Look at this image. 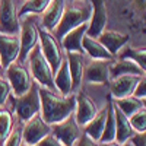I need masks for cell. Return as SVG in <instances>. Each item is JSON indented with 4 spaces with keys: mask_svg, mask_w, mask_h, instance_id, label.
Instances as JSON below:
<instances>
[{
    "mask_svg": "<svg viewBox=\"0 0 146 146\" xmlns=\"http://www.w3.org/2000/svg\"><path fill=\"white\" fill-rule=\"evenodd\" d=\"M40 100H41L40 114L45 123H48L50 126L66 120L69 115L75 113V104H76L75 94L60 95L56 91L40 86Z\"/></svg>",
    "mask_w": 146,
    "mask_h": 146,
    "instance_id": "obj_1",
    "label": "cell"
},
{
    "mask_svg": "<svg viewBox=\"0 0 146 146\" xmlns=\"http://www.w3.org/2000/svg\"><path fill=\"white\" fill-rule=\"evenodd\" d=\"M89 18H91V6L89 5H80V6L79 5H70V6H66L62 19H60L57 27L51 32L60 41L69 31L83 25V23H88Z\"/></svg>",
    "mask_w": 146,
    "mask_h": 146,
    "instance_id": "obj_2",
    "label": "cell"
},
{
    "mask_svg": "<svg viewBox=\"0 0 146 146\" xmlns=\"http://www.w3.org/2000/svg\"><path fill=\"white\" fill-rule=\"evenodd\" d=\"M12 105L15 108L16 117L21 123H25L34 115L40 114L41 110V100H40V85L34 82L31 88L19 96H10Z\"/></svg>",
    "mask_w": 146,
    "mask_h": 146,
    "instance_id": "obj_3",
    "label": "cell"
},
{
    "mask_svg": "<svg viewBox=\"0 0 146 146\" xmlns=\"http://www.w3.org/2000/svg\"><path fill=\"white\" fill-rule=\"evenodd\" d=\"M27 62L29 64V73L34 79V82H36L42 88H47V89H51V91H56L54 88V80H53V76L54 73L51 70V66L48 64V62L45 60V57L42 56L41 50H40V45H36L34 50L28 54L27 57ZM57 92V91H56Z\"/></svg>",
    "mask_w": 146,
    "mask_h": 146,
    "instance_id": "obj_4",
    "label": "cell"
},
{
    "mask_svg": "<svg viewBox=\"0 0 146 146\" xmlns=\"http://www.w3.org/2000/svg\"><path fill=\"white\" fill-rule=\"evenodd\" d=\"M38 45L54 73L64 60V51L60 45V41L53 35V32L38 27Z\"/></svg>",
    "mask_w": 146,
    "mask_h": 146,
    "instance_id": "obj_5",
    "label": "cell"
},
{
    "mask_svg": "<svg viewBox=\"0 0 146 146\" xmlns=\"http://www.w3.org/2000/svg\"><path fill=\"white\" fill-rule=\"evenodd\" d=\"M19 42H21V50H19L18 62L23 63L27 62L28 54L38 45V25H36L35 15H28L21 22Z\"/></svg>",
    "mask_w": 146,
    "mask_h": 146,
    "instance_id": "obj_6",
    "label": "cell"
},
{
    "mask_svg": "<svg viewBox=\"0 0 146 146\" xmlns=\"http://www.w3.org/2000/svg\"><path fill=\"white\" fill-rule=\"evenodd\" d=\"M5 72H6V79L10 85L12 95L13 96L23 95L34 83V79L31 76L29 70L19 62L10 63L5 69Z\"/></svg>",
    "mask_w": 146,
    "mask_h": 146,
    "instance_id": "obj_7",
    "label": "cell"
},
{
    "mask_svg": "<svg viewBox=\"0 0 146 146\" xmlns=\"http://www.w3.org/2000/svg\"><path fill=\"white\" fill-rule=\"evenodd\" d=\"M21 19L15 0H0V32L19 35Z\"/></svg>",
    "mask_w": 146,
    "mask_h": 146,
    "instance_id": "obj_8",
    "label": "cell"
},
{
    "mask_svg": "<svg viewBox=\"0 0 146 146\" xmlns=\"http://www.w3.org/2000/svg\"><path fill=\"white\" fill-rule=\"evenodd\" d=\"M51 133V126L45 123L41 114H36L22 124V140L27 145H36Z\"/></svg>",
    "mask_w": 146,
    "mask_h": 146,
    "instance_id": "obj_9",
    "label": "cell"
},
{
    "mask_svg": "<svg viewBox=\"0 0 146 146\" xmlns=\"http://www.w3.org/2000/svg\"><path fill=\"white\" fill-rule=\"evenodd\" d=\"M51 133L64 146H75L76 140L82 135V130H80V126L76 123L75 115L72 114L66 120L60 121V123L51 124Z\"/></svg>",
    "mask_w": 146,
    "mask_h": 146,
    "instance_id": "obj_10",
    "label": "cell"
},
{
    "mask_svg": "<svg viewBox=\"0 0 146 146\" xmlns=\"http://www.w3.org/2000/svg\"><path fill=\"white\" fill-rule=\"evenodd\" d=\"M107 7L104 0H91V18L88 21L86 35L96 38L104 29H107Z\"/></svg>",
    "mask_w": 146,
    "mask_h": 146,
    "instance_id": "obj_11",
    "label": "cell"
},
{
    "mask_svg": "<svg viewBox=\"0 0 146 146\" xmlns=\"http://www.w3.org/2000/svg\"><path fill=\"white\" fill-rule=\"evenodd\" d=\"M75 98H76V104H75V113H73V115H75L76 123L80 127H83L98 113V107L92 101L91 96L88 94H85L83 91H79L78 94H75Z\"/></svg>",
    "mask_w": 146,
    "mask_h": 146,
    "instance_id": "obj_12",
    "label": "cell"
},
{
    "mask_svg": "<svg viewBox=\"0 0 146 146\" xmlns=\"http://www.w3.org/2000/svg\"><path fill=\"white\" fill-rule=\"evenodd\" d=\"M145 76V75H143ZM142 76L137 75H123L110 79V98L111 100H120L129 96L133 94L137 82L140 80Z\"/></svg>",
    "mask_w": 146,
    "mask_h": 146,
    "instance_id": "obj_13",
    "label": "cell"
},
{
    "mask_svg": "<svg viewBox=\"0 0 146 146\" xmlns=\"http://www.w3.org/2000/svg\"><path fill=\"white\" fill-rule=\"evenodd\" d=\"M21 50L19 35H9L0 32V64L6 69L10 63L18 62Z\"/></svg>",
    "mask_w": 146,
    "mask_h": 146,
    "instance_id": "obj_14",
    "label": "cell"
},
{
    "mask_svg": "<svg viewBox=\"0 0 146 146\" xmlns=\"http://www.w3.org/2000/svg\"><path fill=\"white\" fill-rule=\"evenodd\" d=\"M110 63H111V60H91L85 66L83 80L88 83H100V85L108 83L110 82Z\"/></svg>",
    "mask_w": 146,
    "mask_h": 146,
    "instance_id": "obj_15",
    "label": "cell"
},
{
    "mask_svg": "<svg viewBox=\"0 0 146 146\" xmlns=\"http://www.w3.org/2000/svg\"><path fill=\"white\" fill-rule=\"evenodd\" d=\"M64 58L67 62V67L70 72V76H72V83H73V91H75L83 82V72H85V66H86V57H85V53L66 51Z\"/></svg>",
    "mask_w": 146,
    "mask_h": 146,
    "instance_id": "obj_16",
    "label": "cell"
},
{
    "mask_svg": "<svg viewBox=\"0 0 146 146\" xmlns=\"http://www.w3.org/2000/svg\"><path fill=\"white\" fill-rule=\"evenodd\" d=\"M96 40H98V41L107 48V50H108V53L115 58L121 48L127 45V42H129V35H127V34H121V32H118V31L104 29L98 36H96Z\"/></svg>",
    "mask_w": 146,
    "mask_h": 146,
    "instance_id": "obj_17",
    "label": "cell"
},
{
    "mask_svg": "<svg viewBox=\"0 0 146 146\" xmlns=\"http://www.w3.org/2000/svg\"><path fill=\"white\" fill-rule=\"evenodd\" d=\"M64 7H66V0H51L47 9L41 13V28L51 32L62 19Z\"/></svg>",
    "mask_w": 146,
    "mask_h": 146,
    "instance_id": "obj_18",
    "label": "cell"
},
{
    "mask_svg": "<svg viewBox=\"0 0 146 146\" xmlns=\"http://www.w3.org/2000/svg\"><path fill=\"white\" fill-rule=\"evenodd\" d=\"M88 29V23H83V25L69 31L62 40H60V45H62L63 51H76V53H83L82 48V38L86 34Z\"/></svg>",
    "mask_w": 146,
    "mask_h": 146,
    "instance_id": "obj_19",
    "label": "cell"
},
{
    "mask_svg": "<svg viewBox=\"0 0 146 146\" xmlns=\"http://www.w3.org/2000/svg\"><path fill=\"white\" fill-rule=\"evenodd\" d=\"M123 75H137L143 76L145 72L129 58H114L110 63V79L117 78V76H123Z\"/></svg>",
    "mask_w": 146,
    "mask_h": 146,
    "instance_id": "obj_20",
    "label": "cell"
},
{
    "mask_svg": "<svg viewBox=\"0 0 146 146\" xmlns=\"http://www.w3.org/2000/svg\"><path fill=\"white\" fill-rule=\"evenodd\" d=\"M54 88L60 95H70L73 94V83H72V76H70V72L67 67V62L66 58L62 62L60 67L54 72Z\"/></svg>",
    "mask_w": 146,
    "mask_h": 146,
    "instance_id": "obj_21",
    "label": "cell"
},
{
    "mask_svg": "<svg viewBox=\"0 0 146 146\" xmlns=\"http://www.w3.org/2000/svg\"><path fill=\"white\" fill-rule=\"evenodd\" d=\"M82 48H83V53L91 57V60H113L114 58L98 40L88 36L86 34L82 38Z\"/></svg>",
    "mask_w": 146,
    "mask_h": 146,
    "instance_id": "obj_22",
    "label": "cell"
},
{
    "mask_svg": "<svg viewBox=\"0 0 146 146\" xmlns=\"http://www.w3.org/2000/svg\"><path fill=\"white\" fill-rule=\"evenodd\" d=\"M113 105H114V102H113ZM114 118H115V139H114V142H117V143L129 142L130 137L136 131L131 129L129 117H126L115 105H114Z\"/></svg>",
    "mask_w": 146,
    "mask_h": 146,
    "instance_id": "obj_23",
    "label": "cell"
},
{
    "mask_svg": "<svg viewBox=\"0 0 146 146\" xmlns=\"http://www.w3.org/2000/svg\"><path fill=\"white\" fill-rule=\"evenodd\" d=\"M105 118H107V105H104L101 110H98V113L95 114V117L89 121L88 124L83 126V133L92 137L94 140L100 142L102 131H104V124H105Z\"/></svg>",
    "mask_w": 146,
    "mask_h": 146,
    "instance_id": "obj_24",
    "label": "cell"
},
{
    "mask_svg": "<svg viewBox=\"0 0 146 146\" xmlns=\"http://www.w3.org/2000/svg\"><path fill=\"white\" fill-rule=\"evenodd\" d=\"M105 105H107V118H105L104 131H102V136H101V139H100V143H110V142H114V139H115L114 105H113V100L110 98V96H108Z\"/></svg>",
    "mask_w": 146,
    "mask_h": 146,
    "instance_id": "obj_25",
    "label": "cell"
},
{
    "mask_svg": "<svg viewBox=\"0 0 146 146\" xmlns=\"http://www.w3.org/2000/svg\"><path fill=\"white\" fill-rule=\"evenodd\" d=\"M113 102L126 117H130L131 114H135L136 111H139L140 108L145 107V102L135 98L133 95L124 96V98H120V100H113Z\"/></svg>",
    "mask_w": 146,
    "mask_h": 146,
    "instance_id": "obj_26",
    "label": "cell"
},
{
    "mask_svg": "<svg viewBox=\"0 0 146 146\" xmlns=\"http://www.w3.org/2000/svg\"><path fill=\"white\" fill-rule=\"evenodd\" d=\"M118 58H129L135 62L143 72L146 70V51L145 48H135V47H123L117 54Z\"/></svg>",
    "mask_w": 146,
    "mask_h": 146,
    "instance_id": "obj_27",
    "label": "cell"
},
{
    "mask_svg": "<svg viewBox=\"0 0 146 146\" xmlns=\"http://www.w3.org/2000/svg\"><path fill=\"white\" fill-rule=\"evenodd\" d=\"M51 0H25L22 3L21 9L18 10V15L21 16H28V15H41L47 9Z\"/></svg>",
    "mask_w": 146,
    "mask_h": 146,
    "instance_id": "obj_28",
    "label": "cell"
},
{
    "mask_svg": "<svg viewBox=\"0 0 146 146\" xmlns=\"http://www.w3.org/2000/svg\"><path fill=\"white\" fill-rule=\"evenodd\" d=\"M13 114L9 108H2L0 110V142H3L9 133L13 129Z\"/></svg>",
    "mask_w": 146,
    "mask_h": 146,
    "instance_id": "obj_29",
    "label": "cell"
},
{
    "mask_svg": "<svg viewBox=\"0 0 146 146\" xmlns=\"http://www.w3.org/2000/svg\"><path fill=\"white\" fill-rule=\"evenodd\" d=\"M129 121H130L131 129L136 133H143L146 130V110H145V107L140 108L139 111H136L135 114H131L129 117Z\"/></svg>",
    "mask_w": 146,
    "mask_h": 146,
    "instance_id": "obj_30",
    "label": "cell"
},
{
    "mask_svg": "<svg viewBox=\"0 0 146 146\" xmlns=\"http://www.w3.org/2000/svg\"><path fill=\"white\" fill-rule=\"evenodd\" d=\"M22 124L18 120V123L13 124V129L9 133V136L3 140V146H21L22 145Z\"/></svg>",
    "mask_w": 146,
    "mask_h": 146,
    "instance_id": "obj_31",
    "label": "cell"
},
{
    "mask_svg": "<svg viewBox=\"0 0 146 146\" xmlns=\"http://www.w3.org/2000/svg\"><path fill=\"white\" fill-rule=\"evenodd\" d=\"M12 96V89L6 78H0V107H3Z\"/></svg>",
    "mask_w": 146,
    "mask_h": 146,
    "instance_id": "obj_32",
    "label": "cell"
},
{
    "mask_svg": "<svg viewBox=\"0 0 146 146\" xmlns=\"http://www.w3.org/2000/svg\"><path fill=\"white\" fill-rule=\"evenodd\" d=\"M131 95L135 96V98H137V100L145 102V95H146V79H145V76L140 78V80L137 82L136 88H135V91H133Z\"/></svg>",
    "mask_w": 146,
    "mask_h": 146,
    "instance_id": "obj_33",
    "label": "cell"
},
{
    "mask_svg": "<svg viewBox=\"0 0 146 146\" xmlns=\"http://www.w3.org/2000/svg\"><path fill=\"white\" fill-rule=\"evenodd\" d=\"M36 146H64V145L60 142L53 133H50V135H47L42 140H40L36 143Z\"/></svg>",
    "mask_w": 146,
    "mask_h": 146,
    "instance_id": "obj_34",
    "label": "cell"
},
{
    "mask_svg": "<svg viewBox=\"0 0 146 146\" xmlns=\"http://www.w3.org/2000/svg\"><path fill=\"white\" fill-rule=\"evenodd\" d=\"M75 146H101L100 142L94 140L92 137H89L88 135H85V133L82 131V135L79 136V139L76 140Z\"/></svg>",
    "mask_w": 146,
    "mask_h": 146,
    "instance_id": "obj_35",
    "label": "cell"
},
{
    "mask_svg": "<svg viewBox=\"0 0 146 146\" xmlns=\"http://www.w3.org/2000/svg\"><path fill=\"white\" fill-rule=\"evenodd\" d=\"M129 142L131 143V146H146L145 131H143V133H135V135L130 137Z\"/></svg>",
    "mask_w": 146,
    "mask_h": 146,
    "instance_id": "obj_36",
    "label": "cell"
},
{
    "mask_svg": "<svg viewBox=\"0 0 146 146\" xmlns=\"http://www.w3.org/2000/svg\"><path fill=\"white\" fill-rule=\"evenodd\" d=\"M101 146H131L130 142L126 143H117V142H110V143H101Z\"/></svg>",
    "mask_w": 146,
    "mask_h": 146,
    "instance_id": "obj_37",
    "label": "cell"
},
{
    "mask_svg": "<svg viewBox=\"0 0 146 146\" xmlns=\"http://www.w3.org/2000/svg\"><path fill=\"white\" fill-rule=\"evenodd\" d=\"M3 72H5V69H3L2 64H0V78H3Z\"/></svg>",
    "mask_w": 146,
    "mask_h": 146,
    "instance_id": "obj_38",
    "label": "cell"
},
{
    "mask_svg": "<svg viewBox=\"0 0 146 146\" xmlns=\"http://www.w3.org/2000/svg\"><path fill=\"white\" fill-rule=\"evenodd\" d=\"M21 146H36V145H27V143H23V142H22V145H21Z\"/></svg>",
    "mask_w": 146,
    "mask_h": 146,
    "instance_id": "obj_39",
    "label": "cell"
},
{
    "mask_svg": "<svg viewBox=\"0 0 146 146\" xmlns=\"http://www.w3.org/2000/svg\"><path fill=\"white\" fill-rule=\"evenodd\" d=\"M83 2H85V0H83Z\"/></svg>",
    "mask_w": 146,
    "mask_h": 146,
    "instance_id": "obj_40",
    "label": "cell"
}]
</instances>
